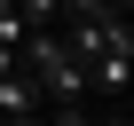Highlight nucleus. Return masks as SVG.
Masks as SVG:
<instances>
[{"instance_id":"f257e3e1","label":"nucleus","mask_w":134,"mask_h":126,"mask_svg":"<svg viewBox=\"0 0 134 126\" xmlns=\"http://www.w3.org/2000/svg\"><path fill=\"white\" fill-rule=\"evenodd\" d=\"M16 16H24V32H55L63 8H55V0H16Z\"/></svg>"},{"instance_id":"f03ea898","label":"nucleus","mask_w":134,"mask_h":126,"mask_svg":"<svg viewBox=\"0 0 134 126\" xmlns=\"http://www.w3.org/2000/svg\"><path fill=\"white\" fill-rule=\"evenodd\" d=\"M87 126H134V118H126V110H95Z\"/></svg>"}]
</instances>
